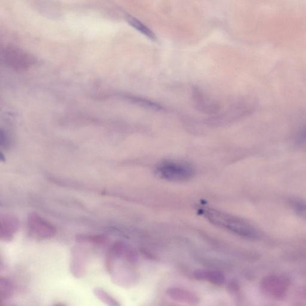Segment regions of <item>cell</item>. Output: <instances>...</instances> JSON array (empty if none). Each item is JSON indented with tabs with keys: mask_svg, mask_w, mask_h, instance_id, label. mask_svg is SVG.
Here are the masks:
<instances>
[{
	"mask_svg": "<svg viewBox=\"0 0 306 306\" xmlns=\"http://www.w3.org/2000/svg\"><path fill=\"white\" fill-rule=\"evenodd\" d=\"M156 173L160 178L168 181H185L193 177L195 169L189 162L165 161L156 166Z\"/></svg>",
	"mask_w": 306,
	"mask_h": 306,
	"instance_id": "7a4b0ae2",
	"label": "cell"
},
{
	"mask_svg": "<svg viewBox=\"0 0 306 306\" xmlns=\"http://www.w3.org/2000/svg\"><path fill=\"white\" fill-rule=\"evenodd\" d=\"M52 306H67L66 304L63 303V302H56V303H54L52 305Z\"/></svg>",
	"mask_w": 306,
	"mask_h": 306,
	"instance_id": "ac0fdd59",
	"label": "cell"
},
{
	"mask_svg": "<svg viewBox=\"0 0 306 306\" xmlns=\"http://www.w3.org/2000/svg\"><path fill=\"white\" fill-rule=\"evenodd\" d=\"M250 110L249 104L246 103V101H238L231 105L223 113L216 114V116L212 118V120L229 121L239 115L249 113Z\"/></svg>",
	"mask_w": 306,
	"mask_h": 306,
	"instance_id": "52a82bcc",
	"label": "cell"
},
{
	"mask_svg": "<svg viewBox=\"0 0 306 306\" xmlns=\"http://www.w3.org/2000/svg\"><path fill=\"white\" fill-rule=\"evenodd\" d=\"M17 223L12 218H5L2 220L1 236L3 239L8 240L11 239L15 232Z\"/></svg>",
	"mask_w": 306,
	"mask_h": 306,
	"instance_id": "4fadbf2b",
	"label": "cell"
},
{
	"mask_svg": "<svg viewBox=\"0 0 306 306\" xmlns=\"http://www.w3.org/2000/svg\"><path fill=\"white\" fill-rule=\"evenodd\" d=\"M127 20L129 23V25H131L138 32L141 33L149 40L155 41L157 39L155 34L152 32V30L149 29L147 26L144 24L143 23L139 21L137 19H136L133 16H127Z\"/></svg>",
	"mask_w": 306,
	"mask_h": 306,
	"instance_id": "8fae6325",
	"label": "cell"
},
{
	"mask_svg": "<svg viewBox=\"0 0 306 306\" xmlns=\"http://www.w3.org/2000/svg\"><path fill=\"white\" fill-rule=\"evenodd\" d=\"M8 306H16L15 305H8Z\"/></svg>",
	"mask_w": 306,
	"mask_h": 306,
	"instance_id": "d6986e66",
	"label": "cell"
},
{
	"mask_svg": "<svg viewBox=\"0 0 306 306\" xmlns=\"http://www.w3.org/2000/svg\"><path fill=\"white\" fill-rule=\"evenodd\" d=\"M168 296L173 301L192 305H198L200 298L194 292L178 287L169 288L166 291Z\"/></svg>",
	"mask_w": 306,
	"mask_h": 306,
	"instance_id": "ba28073f",
	"label": "cell"
},
{
	"mask_svg": "<svg viewBox=\"0 0 306 306\" xmlns=\"http://www.w3.org/2000/svg\"><path fill=\"white\" fill-rule=\"evenodd\" d=\"M192 99L195 108L202 113L216 115L220 111V104L204 93L200 87H193Z\"/></svg>",
	"mask_w": 306,
	"mask_h": 306,
	"instance_id": "277c9868",
	"label": "cell"
},
{
	"mask_svg": "<svg viewBox=\"0 0 306 306\" xmlns=\"http://www.w3.org/2000/svg\"><path fill=\"white\" fill-rule=\"evenodd\" d=\"M299 139L301 142L306 141V127L302 130L299 136Z\"/></svg>",
	"mask_w": 306,
	"mask_h": 306,
	"instance_id": "e0dca14e",
	"label": "cell"
},
{
	"mask_svg": "<svg viewBox=\"0 0 306 306\" xmlns=\"http://www.w3.org/2000/svg\"><path fill=\"white\" fill-rule=\"evenodd\" d=\"M202 213L210 223L243 237L254 239L257 236L255 228L243 219L214 209L205 208Z\"/></svg>",
	"mask_w": 306,
	"mask_h": 306,
	"instance_id": "6da1fadb",
	"label": "cell"
},
{
	"mask_svg": "<svg viewBox=\"0 0 306 306\" xmlns=\"http://www.w3.org/2000/svg\"><path fill=\"white\" fill-rule=\"evenodd\" d=\"M94 294L102 302L107 306H122L120 302L103 288L97 287L94 290Z\"/></svg>",
	"mask_w": 306,
	"mask_h": 306,
	"instance_id": "7c38bea8",
	"label": "cell"
},
{
	"mask_svg": "<svg viewBox=\"0 0 306 306\" xmlns=\"http://www.w3.org/2000/svg\"><path fill=\"white\" fill-rule=\"evenodd\" d=\"M14 292V285L6 277H2L0 280V297L1 301L8 300Z\"/></svg>",
	"mask_w": 306,
	"mask_h": 306,
	"instance_id": "9a60e30c",
	"label": "cell"
},
{
	"mask_svg": "<svg viewBox=\"0 0 306 306\" xmlns=\"http://www.w3.org/2000/svg\"><path fill=\"white\" fill-rule=\"evenodd\" d=\"M2 59L7 66L16 71L28 70L36 60L32 54L15 46H6L2 50Z\"/></svg>",
	"mask_w": 306,
	"mask_h": 306,
	"instance_id": "3957f363",
	"label": "cell"
},
{
	"mask_svg": "<svg viewBox=\"0 0 306 306\" xmlns=\"http://www.w3.org/2000/svg\"><path fill=\"white\" fill-rule=\"evenodd\" d=\"M289 282L284 277L268 276L263 279L261 287L265 293L277 298L284 297L288 290Z\"/></svg>",
	"mask_w": 306,
	"mask_h": 306,
	"instance_id": "5b68a950",
	"label": "cell"
},
{
	"mask_svg": "<svg viewBox=\"0 0 306 306\" xmlns=\"http://www.w3.org/2000/svg\"><path fill=\"white\" fill-rule=\"evenodd\" d=\"M124 99L131 102V103L137 105L138 106L147 109L149 110L162 111L165 108L162 105L154 101L145 99V98L133 96V95H124Z\"/></svg>",
	"mask_w": 306,
	"mask_h": 306,
	"instance_id": "30bf717a",
	"label": "cell"
},
{
	"mask_svg": "<svg viewBox=\"0 0 306 306\" xmlns=\"http://www.w3.org/2000/svg\"><path fill=\"white\" fill-rule=\"evenodd\" d=\"M238 287H238L237 284L233 281L230 282V283H229V290H230L231 291H236L237 290Z\"/></svg>",
	"mask_w": 306,
	"mask_h": 306,
	"instance_id": "2e32d148",
	"label": "cell"
},
{
	"mask_svg": "<svg viewBox=\"0 0 306 306\" xmlns=\"http://www.w3.org/2000/svg\"><path fill=\"white\" fill-rule=\"evenodd\" d=\"M87 268L86 260L80 254H74L70 266L71 273L75 278H81L86 274Z\"/></svg>",
	"mask_w": 306,
	"mask_h": 306,
	"instance_id": "9c48e42d",
	"label": "cell"
},
{
	"mask_svg": "<svg viewBox=\"0 0 306 306\" xmlns=\"http://www.w3.org/2000/svg\"><path fill=\"white\" fill-rule=\"evenodd\" d=\"M28 227L30 232L39 239H48L55 234L54 228L42 218L36 214L28 217Z\"/></svg>",
	"mask_w": 306,
	"mask_h": 306,
	"instance_id": "8992f818",
	"label": "cell"
},
{
	"mask_svg": "<svg viewBox=\"0 0 306 306\" xmlns=\"http://www.w3.org/2000/svg\"><path fill=\"white\" fill-rule=\"evenodd\" d=\"M203 281L209 282L216 286H222L225 283L226 277L220 271L204 270Z\"/></svg>",
	"mask_w": 306,
	"mask_h": 306,
	"instance_id": "5bb4252c",
	"label": "cell"
}]
</instances>
